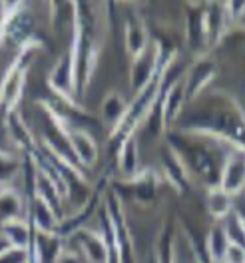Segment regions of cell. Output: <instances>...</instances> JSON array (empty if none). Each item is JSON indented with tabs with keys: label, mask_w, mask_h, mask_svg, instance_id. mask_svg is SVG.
I'll return each instance as SVG.
<instances>
[{
	"label": "cell",
	"mask_w": 245,
	"mask_h": 263,
	"mask_svg": "<svg viewBox=\"0 0 245 263\" xmlns=\"http://www.w3.org/2000/svg\"><path fill=\"white\" fill-rule=\"evenodd\" d=\"M228 237L229 231L223 226H217L215 230L210 231V235H208V255L213 263H221L223 251L228 246Z\"/></svg>",
	"instance_id": "obj_11"
},
{
	"label": "cell",
	"mask_w": 245,
	"mask_h": 263,
	"mask_svg": "<svg viewBox=\"0 0 245 263\" xmlns=\"http://www.w3.org/2000/svg\"><path fill=\"white\" fill-rule=\"evenodd\" d=\"M48 86L58 98H62L66 104H70V108L80 110V106L76 104V100L72 96L74 90H76V82H74L72 72H70L68 54L60 56V58L56 60V64L52 66V70H50V74H48Z\"/></svg>",
	"instance_id": "obj_3"
},
{
	"label": "cell",
	"mask_w": 245,
	"mask_h": 263,
	"mask_svg": "<svg viewBox=\"0 0 245 263\" xmlns=\"http://www.w3.org/2000/svg\"><path fill=\"white\" fill-rule=\"evenodd\" d=\"M237 114H239V118H241V122H243V126H245V110L243 108H239V106H237Z\"/></svg>",
	"instance_id": "obj_15"
},
{
	"label": "cell",
	"mask_w": 245,
	"mask_h": 263,
	"mask_svg": "<svg viewBox=\"0 0 245 263\" xmlns=\"http://www.w3.org/2000/svg\"><path fill=\"white\" fill-rule=\"evenodd\" d=\"M219 190H223L228 196H237L245 187V148H231L225 156V162L221 165L219 176Z\"/></svg>",
	"instance_id": "obj_1"
},
{
	"label": "cell",
	"mask_w": 245,
	"mask_h": 263,
	"mask_svg": "<svg viewBox=\"0 0 245 263\" xmlns=\"http://www.w3.org/2000/svg\"><path fill=\"white\" fill-rule=\"evenodd\" d=\"M28 249H22V247H12V246H4L0 247V263H28Z\"/></svg>",
	"instance_id": "obj_13"
},
{
	"label": "cell",
	"mask_w": 245,
	"mask_h": 263,
	"mask_svg": "<svg viewBox=\"0 0 245 263\" xmlns=\"http://www.w3.org/2000/svg\"><path fill=\"white\" fill-rule=\"evenodd\" d=\"M221 263H245V243H241L237 237L229 235Z\"/></svg>",
	"instance_id": "obj_12"
},
{
	"label": "cell",
	"mask_w": 245,
	"mask_h": 263,
	"mask_svg": "<svg viewBox=\"0 0 245 263\" xmlns=\"http://www.w3.org/2000/svg\"><path fill=\"white\" fill-rule=\"evenodd\" d=\"M215 76V66L213 62L205 60V58H199L194 68L190 70L185 82H183V90H185V100H194L213 80Z\"/></svg>",
	"instance_id": "obj_7"
},
{
	"label": "cell",
	"mask_w": 245,
	"mask_h": 263,
	"mask_svg": "<svg viewBox=\"0 0 245 263\" xmlns=\"http://www.w3.org/2000/svg\"><path fill=\"white\" fill-rule=\"evenodd\" d=\"M124 42H126V50H128L131 60H136L138 56H142L149 48V34H147V26L144 24L142 18L136 16L126 22Z\"/></svg>",
	"instance_id": "obj_6"
},
{
	"label": "cell",
	"mask_w": 245,
	"mask_h": 263,
	"mask_svg": "<svg viewBox=\"0 0 245 263\" xmlns=\"http://www.w3.org/2000/svg\"><path fill=\"white\" fill-rule=\"evenodd\" d=\"M100 112H102L104 122L112 128V136H118V132H122V126L128 118L130 104L120 92H110V94H106V98L102 100Z\"/></svg>",
	"instance_id": "obj_4"
},
{
	"label": "cell",
	"mask_w": 245,
	"mask_h": 263,
	"mask_svg": "<svg viewBox=\"0 0 245 263\" xmlns=\"http://www.w3.org/2000/svg\"><path fill=\"white\" fill-rule=\"evenodd\" d=\"M194 263H203V261H201V259H199V257L196 255V257H194Z\"/></svg>",
	"instance_id": "obj_16"
},
{
	"label": "cell",
	"mask_w": 245,
	"mask_h": 263,
	"mask_svg": "<svg viewBox=\"0 0 245 263\" xmlns=\"http://www.w3.org/2000/svg\"><path fill=\"white\" fill-rule=\"evenodd\" d=\"M78 246L88 263H112V246L102 230L82 228L78 231Z\"/></svg>",
	"instance_id": "obj_2"
},
{
	"label": "cell",
	"mask_w": 245,
	"mask_h": 263,
	"mask_svg": "<svg viewBox=\"0 0 245 263\" xmlns=\"http://www.w3.org/2000/svg\"><path fill=\"white\" fill-rule=\"evenodd\" d=\"M118 170L124 178H134L140 176V148H138V138L136 132L124 134V140L118 149Z\"/></svg>",
	"instance_id": "obj_5"
},
{
	"label": "cell",
	"mask_w": 245,
	"mask_h": 263,
	"mask_svg": "<svg viewBox=\"0 0 245 263\" xmlns=\"http://www.w3.org/2000/svg\"><path fill=\"white\" fill-rule=\"evenodd\" d=\"M52 263H82V257L74 249L60 246L56 249V253L52 255Z\"/></svg>",
	"instance_id": "obj_14"
},
{
	"label": "cell",
	"mask_w": 245,
	"mask_h": 263,
	"mask_svg": "<svg viewBox=\"0 0 245 263\" xmlns=\"http://www.w3.org/2000/svg\"><path fill=\"white\" fill-rule=\"evenodd\" d=\"M183 102H185V90H183V84L181 82L169 84V88H167V90H165V94H163L162 112H160L163 126H165L167 122H172V120H176V118H178V114L181 112Z\"/></svg>",
	"instance_id": "obj_8"
},
{
	"label": "cell",
	"mask_w": 245,
	"mask_h": 263,
	"mask_svg": "<svg viewBox=\"0 0 245 263\" xmlns=\"http://www.w3.org/2000/svg\"><path fill=\"white\" fill-rule=\"evenodd\" d=\"M163 174L169 180L172 185H176L178 190L183 187V183L187 181V172H185V164L183 158L180 156V152L174 148H169L167 152V160H163Z\"/></svg>",
	"instance_id": "obj_10"
},
{
	"label": "cell",
	"mask_w": 245,
	"mask_h": 263,
	"mask_svg": "<svg viewBox=\"0 0 245 263\" xmlns=\"http://www.w3.org/2000/svg\"><path fill=\"white\" fill-rule=\"evenodd\" d=\"M205 205L208 212L215 217V219H223L229 214H233V197L228 196L223 190H219L217 185L210 187L208 197H205Z\"/></svg>",
	"instance_id": "obj_9"
}]
</instances>
